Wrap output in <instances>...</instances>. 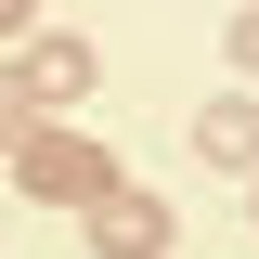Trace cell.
I'll list each match as a JSON object with an SVG mask.
<instances>
[{
    "label": "cell",
    "instance_id": "4",
    "mask_svg": "<svg viewBox=\"0 0 259 259\" xmlns=\"http://www.w3.org/2000/svg\"><path fill=\"white\" fill-rule=\"evenodd\" d=\"M194 156H207V168H259V104H246V91L207 104V117H194Z\"/></svg>",
    "mask_w": 259,
    "mask_h": 259
},
{
    "label": "cell",
    "instance_id": "7",
    "mask_svg": "<svg viewBox=\"0 0 259 259\" xmlns=\"http://www.w3.org/2000/svg\"><path fill=\"white\" fill-rule=\"evenodd\" d=\"M26 26H39V0H0V39H26Z\"/></svg>",
    "mask_w": 259,
    "mask_h": 259
},
{
    "label": "cell",
    "instance_id": "6",
    "mask_svg": "<svg viewBox=\"0 0 259 259\" xmlns=\"http://www.w3.org/2000/svg\"><path fill=\"white\" fill-rule=\"evenodd\" d=\"M13 130H26V91H13V65H0V156H13Z\"/></svg>",
    "mask_w": 259,
    "mask_h": 259
},
{
    "label": "cell",
    "instance_id": "2",
    "mask_svg": "<svg viewBox=\"0 0 259 259\" xmlns=\"http://www.w3.org/2000/svg\"><path fill=\"white\" fill-rule=\"evenodd\" d=\"M91 78H104V52L91 39H26V52H13V91H26V117H65V104H91Z\"/></svg>",
    "mask_w": 259,
    "mask_h": 259
},
{
    "label": "cell",
    "instance_id": "1",
    "mask_svg": "<svg viewBox=\"0 0 259 259\" xmlns=\"http://www.w3.org/2000/svg\"><path fill=\"white\" fill-rule=\"evenodd\" d=\"M13 182H26L39 207H91V194L117 182V156H91L65 117H26V130H13Z\"/></svg>",
    "mask_w": 259,
    "mask_h": 259
},
{
    "label": "cell",
    "instance_id": "3",
    "mask_svg": "<svg viewBox=\"0 0 259 259\" xmlns=\"http://www.w3.org/2000/svg\"><path fill=\"white\" fill-rule=\"evenodd\" d=\"M91 259H168V207L130 194V182H104L91 194Z\"/></svg>",
    "mask_w": 259,
    "mask_h": 259
},
{
    "label": "cell",
    "instance_id": "8",
    "mask_svg": "<svg viewBox=\"0 0 259 259\" xmlns=\"http://www.w3.org/2000/svg\"><path fill=\"white\" fill-rule=\"evenodd\" d=\"M246 182H259V168H246Z\"/></svg>",
    "mask_w": 259,
    "mask_h": 259
},
{
    "label": "cell",
    "instance_id": "5",
    "mask_svg": "<svg viewBox=\"0 0 259 259\" xmlns=\"http://www.w3.org/2000/svg\"><path fill=\"white\" fill-rule=\"evenodd\" d=\"M233 65L259 78V0H233Z\"/></svg>",
    "mask_w": 259,
    "mask_h": 259
}]
</instances>
